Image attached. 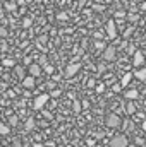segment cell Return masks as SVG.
<instances>
[{"label": "cell", "instance_id": "cell-1", "mask_svg": "<svg viewBox=\"0 0 146 147\" xmlns=\"http://www.w3.org/2000/svg\"><path fill=\"white\" fill-rule=\"evenodd\" d=\"M120 123H122V120H120V116H119L117 113H108L107 118H105V125H107L108 128H119Z\"/></svg>", "mask_w": 146, "mask_h": 147}, {"label": "cell", "instance_id": "cell-2", "mask_svg": "<svg viewBox=\"0 0 146 147\" xmlns=\"http://www.w3.org/2000/svg\"><path fill=\"white\" fill-rule=\"evenodd\" d=\"M129 140L124 134H119V135H113L110 139V147H127Z\"/></svg>", "mask_w": 146, "mask_h": 147}, {"label": "cell", "instance_id": "cell-3", "mask_svg": "<svg viewBox=\"0 0 146 147\" xmlns=\"http://www.w3.org/2000/svg\"><path fill=\"white\" fill-rule=\"evenodd\" d=\"M48 99H50V94H48V92L38 94L36 98H35V101H33V108H35V110H41V108L48 103Z\"/></svg>", "mask_w": 146, "mask_h": 147}, {"label": "cell", "instance_id": "cell-4", "mask_svg": "<svg viewBox=\"0 0 146 147\" xmlns=\"http://www.w3.org/2000/svg\"><path fill=\"white\" fill-rule=\"evenodd\" d=\"M105 33H107V36H108L110 39H115V38H117V22H115L113 19L107 21V24H105Z\"/></svg>", "mask_w": 146, "mask_h": 147}, {"label": "cell", "instance_id": "cell-5", "mask_svg": "<svg viewBox=\"0 0 146 147\" xmlns=\"http://www.w3.org/2000/svg\"><path fill=\"white\" fill-rule=\"evenodd\" d=\"M115 58H117V48L113 45H110L103 50V60L105 62H113Z\"/></svg>", "mask_w": 146, "mask_h": 147}, {"label": "cell", "instance_id": "cell-6", "mask_svg": "<svg viewBox=\"0 0 146 147\" xmlns=\"http://www.w3.org/2000/svg\"><path fill=\"white\" fill-rule=\"evenodd\" d=\"M79 70H81V63H69V65L65 67V70H64V75L69 79V77H74Z\"/></svg>", "mask_w": 146, "mask_h": 147}, {"label": "cell", "instance_id": "cell-7", "mask_svg": "<svg viewBox=\"0 0 146 147\" xmlns=\"http://www.w3.org/2000/svg\"><path fill=\"white\" fill-rule=\"evenodd\" d=\"M132 65L134 67H143L145 65V55H143V51H134L132 53Z\"/></svg>", "mask_w": 146, "mask_h": 147}, {"label": "cell", "instance_id": "cell-8", "mask_svg": "<svg viewBox=\"0 0 146 147\" xmlns=\"http://www.w3.org/2000/svg\"><path fill=\"white\" fill-rule=\"evenodd\" d=\"M26 69H28V74H29V75H33V77L41 75V70H43V67H41L40 63H31V65H28Z\"/></svg>", "mask_w": 146, "mask_h": 147}, {"label": "cell", "instance_id": "cell-9", "mask_svg": "<svg viewBox=\"0 0 146 147\" xmlns=\"http://www.w3.org/2000/svg\"><path fill=\"white\" fill-rule=\"evenodd\" d=\"M21 84H23L24 89H33L36 82H35V77H33V75H26V77L21 80Z\"/></svg>", "mask_w": 146, "mask_h": 147}, {"label": "cell", "instance_id": "cell-10", "mask_svg": "<svg viewBox=\"0 0 146 147\" xmlns=\"http://www.w3.org/2000/svg\"><path fill=\"white\" fill-rule=\"evenodd\" d=\"M124 98H126L127 101H134V99L139 98V92H138V89H129V91L124 92Z\"/></svg>", "mask_w": 146, "mask_h": 147}, {"label": "cell", "instance_id": "cell-11", "mask_svg": "<svg viewBox=\"0 0 146 147\" xmlns=\"http://www.w3.org/2000/svg\"><path fill=\"white\" fill-rule=\"evenodd\" d=\"M14 72H16V75L23 80V79L26 77V67H23V65H16V67H14Z\"/></svg>", "mask_w": 146, "mask_h": 147}, {"label": "cell", "instance_id": "cell-12", "mask_svg": "<svg viewBox=\"0 0 146 147\" xmlns=\"http://www.w3.org/2000/svg\"><path fill=\"white\" fill-rule=\"evenodd\" d=\"M131 79H132V74L131 72H126L122 75V79H120V86L122 87H126V86H129V82H131Z\"/></svg>", "mask_w": 146, "mask_h": 147}, {"label": "cell", "instance_id": "cell-13", "mask_svg": "<svg viewBox=\"0 0 146 147\" xmlns=\"http://www.w3.org/2000/svg\"><path fill=\"white\" fill-rule=\"evenodd\" d=\"M134 75H136L139 80H146V67H141L139 70H136V72H134Z\"/></svg>", "mask_w": 146, "mask_h": 147}, {"label": "cell", "instance_id": "cell-14", "mask_svg": "<svg viewBox=\"0 0 146 147\" xmlns=\"http://www.w3.org/2000/svg\"><path fill=\"white\" fill-rule=\"evenodd\" d=\"M2 65H3V67H9V69H14V67H16V62H14L12 58H3V60H2Z\"/></svg>", "mask_w": 146, "mask_h": 147}, {"label": "cell", "instance_id": "cell-15", "mask_svg": "<svg viewBox=\"0 0 146 147\" xmlns=\"http://www.w3.org/2000/svg\"><path fill=\"white\" fill-rule=\"evenodd\" d=\"M126 111H127V115H134V113H136V106H134V103H132V101H129V103H127Z\"/></svg>", "mask_w": 146, "mask_h": 147}, {"label": "cell", "instance_id": "cell-16", "mask_svg": "<svg viewBox=\"0 0 146 147\" xmlns=\"http://www.w3.org/2000/svg\"><path fill=\"white\" fill-rule=\"evenodd\" d=\"M24 128H26V130H33V128H35V120H33V118H28L26 123H24Z\"/></svg>", "mask_w": 146, "mask_h": 147}, {"label": "cell", "instance_id": "cell-17", "mask_svg": "<svg viewBox=\"0 0 146 147\" xmlns=\"http://www.w3.org/2000/svg\"><path fill=\"white\" fill-rule=\"evenodd\" d=\"M9 132H10V128H9L7 125L0 123V135H9Z\"/></svg>", "mask_w": 146, "mask_h": 147}, {"label": "cell", "instance_id": "cell-18", "mask_svg": "<svg viewBox=\"0 0 146 147\" xmlns=\"http://www.w3.org/2000/svg\"><path fill=\"white\" fill-rule=\"evenodd\" d=\"M81 106H83V105H81L79 101H74V103H72V110H74V113H79V111H81Z\"/></svg>", "mask_w": 146, "mask_h": 147}, {"label": "cell", "instance_id": "cell-19", "mask_svg": "<svg viewBox=\"0 0 146 147\" xmlns=\"http://www.w3.org/2000/svg\"><path fill=\"white\" fill-rule=\"evenodd\" d=\"M93 9H95V12H103V10H105V5H100V3H95V5H93Z\"/></svg>", "mask_w": 146, "mask_h": 147}, {"label": "cell", "instance_id": "cell-20", "mask_svg": "<svg viewBox=\"0 0 146 147\" xmlns=\"http://www.w3.org/2000/svg\"><path fill=\"white\" fill-rule=\"evenodd\" d=\"M43 70L46 74H53V67H52L50 63H46V65H43Z\"/></svg>", "mask_w": 146, "mask_h": 147}, {"label": "cell", "instance_id": "cell-21", "mask_svg": "<svg viewBox=\"0 0 146 147\" xmlns=\"http://www.w3.org/2000/svg\"><path fill=\"white\" fill-rule=\"evenodd\" d=\"M95 46H96V50H105V48H107L103 41H96V45H95Z\"/></svg>", "mask_w": 146, "mask_h": 147}, {"label": "cell", "instance_id": "cell-22", "mask_svg": "<svg viewBox=\"0 0 146 147\" xmlns=\"http://www.w3.org/2000/svg\"><path fill=\"white\" fill-rule=\"evenodd\" d=\"M16 7H17L16 3H12V2H7V9H9V10H16Z\"/></svg>", "mask_w": 146, "mask_h": 147}, {"label": "cell", "instance_id": "cell-23", "mask_svg": "<svg viewBox=\"0 0 146 147\" xmlns=\"http://www.w3.org/2000/svg\"><path fill=\"white\" fill-rule=\"evenodd\" d=\"M103 91H105V86H103V84H98V86H96V92H100V94H102Z\"/></svg>", "mask_w": 146, "mask_h": 147}, {"label": "cell", "instance_id": "cell-24", "mask_svg": "<svg viewBox=\"0 0 146 147\" xmlns=\"http://www.w3.org/2000/svg\"><path fill=\"white\" fill-rule=\"evenodd\" d=\"M126 17V14H122V12H117L115 14V19H124Z\"/></svg>", "mask_w": 146, "mask_h": 147}, {"label": "cell", "instance_id": "cell-25", "mask_svg": "<svg viewBox=\"0 0 146 147\" xmlns=\"http://www.w3.org/2000/svg\"><path fill=\"white\" fill-rule=\"evenodd\" d=\"M120 89H122V86H120V84H115V86H113V91H115V92H119Z\"/></svg>", "mask_w": 146, "mask_h": 147}, {"label": "cell", "instance_id": "cell-26", "mask_svg": "<svg viewBox=\"0 0 146 147\" xmlns=\"http://www.w3.org/2000/svg\"><path fill=\"white\" fill-rule=\"evenodd\" d=\"M40 65H46V58H45V57L40 58Z\"/></svg>", "mask_w": 146, "mask_h": 147}, {"label": "cell", "instance_id": "cell-27", "mask_svg": "<svg viewBox=\"0 0 146 147\" xmlns=\"http://www.w3.org/2000/svg\"><path fill=\"white\" fill-rule=\"evenodd\" d=\"M10 123L16 125V123H17V116H10Z\"/></svg>", "mask_w": 146, "mask_h": 147}, {"label": "cell", "instance_id": "cell-28", "mask_svg": "<svg viewBox=\"0 0 146 147\" xmlns=\"http://www.w3.org/2000/svg\"><path fill=\"white\" fill-rule=\"evenodd\" d=\"M38 43H40V45H41V43H46V36H41L38 39Z\"/></svg>", "mask_w": 146, "mask_h": 147}, {"label": "cell", "instance_id": "cell-29", "mask_svg": "<svg viewBox=\"0 0 146 147\" xmlns=\"http://www.w3.org/2000/svg\"><path fill=\"white\" fill-rule=\"evenodd\" d=\"M129 19H131V21H136V19H138V16H134V14H131V16H129Z\"/></svg>", "mask_w": 146, "mask_h": 147}, {"label": "cell", "instance_id": "cell-30", "mask_svg": "<svg viewBox=\"0 0 146 147\" xmlns=\"http://www.w3.org/2000/svg\"><path fill=\"white\" fill-rule=\"evenodd\" d=\"M0 34H2V36H5V34H7V31H5L3 28H0Z\"/></svg>", "mask_w": 146, "mask_h": 147}, {"label": "cell", "instance_id": "cell-31", "mask_svg": "<svg viewBox=\"0 0 146 147\" xmlns=\"http://www.w3.org/2000/svg\"><path fill=\"white\" fill-rule=\"evenodd\" d=\"M143 130L146 132V121H143Z\"/></svg>", "mask_w": 146, "mask_h": 147}, {"label": "cell", "instance_id": "cell-32", "mask_svg": "<svg viewBox=\"0 0 146 147\" xmlns=\"http://www.w3.org/2000/svg\"><path fill=\"white\" fill-rule=\"evenodd\" d=\"M45 2H46V0H45Z\"/></svg>", "mask_w": 146, "mask_h": 147}]
</instances>
